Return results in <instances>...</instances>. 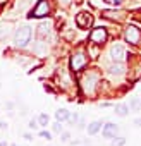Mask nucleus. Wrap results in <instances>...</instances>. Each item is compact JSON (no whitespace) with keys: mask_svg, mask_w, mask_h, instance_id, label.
<instances>
[{"mask_svg":"<svg viewBox=\"0 0 141 146\" xmlns=\"http://www.w3.org/2000/svg\"><path fill=\"white\" fill-rule=\"evenodd\" d=\"M31 36H33L31 26H28V24L19 26V28L16 29V33H14V45L19 46V48H23V46H26V45L31 41Z\"/></svg>","mask_w":141,"mask_h":146,"instance_id":"f257e3e1","label":"nucleus"},{"mask_svg":"<svg viewBox=\"0 0 141 146\" xmlns=\"http://www.w3.org/2000/svg\"><path fill=\"white\" fill-rule=\"evenodd\" d=\"M48 14H50V4H48V0H40V2L33 7L29 17L40 19V17H47Z\"/></svg>","mask_w":141,"mask_h":146,"instance_id":"f03ea898","label":"nucleus"},{"mask_svg":"<svg viewBox=\"0 0 141 146\" xmlns=\"http://www.w3.org/2000/svg\"><path fill=\"white\" fill-rule=\"evenodd\" d=\"M86 64H88V58L83 53H76V55H72V58H70V67H72L74 72L83 70L86 67Z\"/></svg>","mask_w":141,"mask_h":146,"instance_id":"7ed1b4c3","label":"nucleus"},{"mask_svg":"<svg viewBox=\"0 0 141 146\" xmlns=\"http://www.w3.org/2000/svg\"><path fill=\"white\" fill-rule=\"evenodd\" d=\"M90 40H91V43H95V45L105 43V41H107V31H105V28H95V29L90 33Z\"/></svg>","mask_w":141,"mask_h":146,"instance_id":"20e7f679","label":"nucleus"},{"mask_svg":"<svg viewBox=\"0 0 141 146\" xmlns=\"http://www.w3.org/2000/svg\"><path fill=\"white\" fill-rule=\"evenodd\" d=\"M91 23H93V16H91L90 12H79V14L76 16V24H78V28H81V29H88V28L91 26Z\"/></svg>","mask_w":141,"mask_h":146,"instance_id":"39448f33","label":"nucleus"},{"mask_svg":"<svg viewBox=\"0 0 141 146\" xmlns=\"http://www.w3.org/2000/svg\"><path fill=\"white\" fill-rule=\"evenodd\" d=\"M126 40H127V43H131V45H138V43L141 41V31H139L138 28H134V26H129V28L126 29Z\"/></svg>","mask_w":141,"mask_h":146,"instance_id":"423d86ee","label":"nucleus"},{"mask_svg":"<svg viewBox=\"0 0 141 146\" xmlns=\"http://www.w3.org/2000/svg\"><path fill=\"white\" fill-rule=\"evenodd\" d=\"M119 125L117 124H112V122H107L103 127H102V136L105 137V139H112V137H115L117 134H119Z\"/></svg>","mask_w":141,"mask_h":146,"instance_id":"0eeeda50","label":"nucleus"},{"mask_svg":"<svg viewBox=\"0 0 141 146\" xmlns=\"http://www.w3.org/2000/svg\"><path fill=\"white\" fill-rule=\"evenodd\" d=\"M110 57L114 62H122L126 58V48L122 45H114L110 48Z\"/></svg>","mask_w":141,"mask_h":146,"instance_id":"6e6552de","label":"nucleus"},{"mask_svg":"<svg viewBox=\"0 0 141 146\" xmlns=\"http://www.w3.org/2000/svg\"><path fill=\"white\" fill-rule=\"evenodd\" d=\"M114 110H115V115L117 117H120V119H124V117H127L129 115V103H117V105H114Z\"/></svg>","mask_w":141,"mask_h":146,"instance_id":"1a4fd4ad","label":"nucleus"},{"mask_svg":"<svg viewBox=\"0 0 141 146\" xmlns=\"http://www.w3.org/2000/svg\"><path fill=\"white\" fill-rule=\"evenodd\" d=\"M102 120H93L91 124H88V127H86V132L90 134V136H95V134H98L100 131H102Z\"/></svg>","mask_w":141,"mask_h":146,"instance_id":"9d476101","label":"nucleus"},{"mask_svg":"<svg viewBox=\"0 0 141 146\" xmlns=\"http://www.w3.org/2000/svg\"><path fill=\"white\" fill-rule=\"evenodd\" d=\"M69 115H70V112L65 110V108H59V110L55 112V119L60 120V122H67V120H69Z\"/></svg>","mask_w":141,"mask_h":146,"instance_id":"9b49d317","label":"nucleus"},{"mask_svg":"<svg viewBox=\"0 0 141 146\" xmlns=\"http://www.w3.org/2000/svg\"><path fill=\"white\" fill-rule=\"evenodd\" d=\"M129 108H131L132 112H138V110L141 108V98H131V102H129Z\"/></svg>","mask_w":141,"mask_h":146,"instance_id":"f8f14e48","label":"nucleus"},{"mask_svg":"<svg viewBox=\"0 0 141 146\" xmlns=\"http://www.w3.org/2000/svg\"><path fill=\"white\" fill-rule=\"evenodd\" d=\"M38 124H40V127H47L50 124V117L47 113H40L38 115Z\"/></svg>","mask_w":141,"mask_h":146,"instance_id":"ddd939ff","label":"nucleus"},{"mask_svg":"<svg viewBox=\"0 0 141 146\" xmlns=\"http://www.w3.org/2000/svg\"><path fill=\"white\" fill-rule=\"evenodd\" d=\"M124 144H126V137L122 136H115L110 139V146H124Z\"/></svg>","mask_w":141,"mask_h":146,"instance_id":"4468645a","label":"nucleus"},{"mask_svg":"<svg viewBox=\"0 0 141 146\" xmlns=\"http://www.w3.org/2000/svg\"><path fill=\"white\" fill-rule=\"evenodd\" d=\"M122 72H124V67L120 62H115V65L110 67V74H122Z\"/></svg>","mask_w":141,"mask_h":146,"instance_id":"2eb2a0df","label":"nucleus"},{"mask_svg":"<svg viewBox=\"0 0 141 146\" xmlns=\"http://www.w3.org/2000/svg\"><path fill=\"white\" fill-rule=\"evenodd\" d=\"M62 131H64V127H62V122H60V120H57V122L52 124V132H53V134H60Z\"/></svg>","mask_w":141,"mask_h":146,"instance_id":"dca6fc26","label":"nucleus"},{"mask_svg":"<svg viewBox=\"0 0 141 146\" xmlns=\"http://www.w3.org/2000/svg\"><path fill=\"white\" fill-rule=\"evenodd\" d=\"M28 127H29L31 131H38V129H40V124H38V119H31V120H29V124H28Z\"/></svg>","mask_w":141,"mask_h":146,"instance_id":"f3484780","label":"nucleus"},{"mask_svg":"<svg viewBox=\"0 0 141 146\" xmlns=\"http://www.w3.org/2000/svg\"><path fill=\"white\" fill-rule=\"evenodd\" d=\"M38 136L47 139V141H52V132L50 131H38Z\"/></svg>","mask_w":141,"mask_h":146,"instance_id":"a211bd4d","label":"nucleus"},{"mask_svg":"<svg viewBox=\"0 0 141 146\" xmlns=\"http://www.w3.org/2000/svg\"><path fill=\"white\" fill-rule=\"evenodd\" d=\"M59 136H60V141H62V143H69V139H70V134L65 132V131H62Z\"/></svg>","mask_w":141,"mask_h":146,"instance_id":"6ab92c4d","label":"nucleus"},{"mask_svg":"<svg viewBox=\"0 0 141 146\" xmlns=\"http://www.w3.org/2000/svg\"><path fill=\"white\" fill-rule=\"evenodd\" d=\"M67 122H69V124H72V125H76V122H78V115H76V113H74V115L70 113V115H69V120H67Z\"/></svg>","mask_w":141,"mask_h":146,"instance_id":"aec40b11","label":"nucleus"},{"mask_svg":"<svg viewBox=\"0 0 141 146\" xmlns=\"http://www.w3.org/2000/svg\"><path fill=\"white\" fill-rule=\"evenodd\" d=\"M132 125H134V127H141V117H136V119L132 120Z\"/></svg>","mask_w":141,"mask_h":146,"instance_id":"412c9836","label":"nucleus"},{"mask_svg":"<svg viewBox=\"0 0 141 146\" xmlns=\"http://www.w3.org/2000/svg\"><path fill=\"white\" fill-rule=\"evenodd\" d=\"M24 139H28V141H33V134H31V132H24Z\"/></svg>","mask_w":141,"mask_h":146,"instance_id":"4be33fe9","label":"nucleus"},{"mask_svg":"<svg viewBox=\"0 0 141 146\" xmlns=\"http://www.w3.org/2000/svg\"><path fill=\"white\" fill-rule=\"evenodd\" d=\"M7 129V122H2L0 120V131H5Z\"/></svg>","mask_w":141,"mask_h":146,"instance_id":"5701e85b","label":"nucleus"},{"mask_svg":"<svg viewBox=\"0 0 141 146\" xmlns=\"http://www.w3.org/2000/svg\"><path fill=\"white\" fill-rule=\"evenodd\" d=\"M110 4H115V5H120L122 0H110Z\"/></svg>","mask_w":141,"mask_h":146,"instance_id":"b1692460","label":"nucleus"},{"mask_svg":"<svg viewBox=\"0 0 141 146\" xmlns=\"http://www.w3.org/2000/svg\"><path fill=\"white\" fill-rule=\"evenodd\" d=\"M0 146H7V143H5V141H2V143H0Z\"/></svg>","mask_w":141,"mask_h":146,"instance_id":"393cba45","label":"nucleus"},{"mask_svg":"<svg viewBox=\"0 0 141 146\" xmlns=\"http://www.w3.org/2000/svg\"><path fill=\"white\" fill-rule=\"evenodd\" d=\"M62 2H64V4H69V0H62Z\"/></svg>","mask_w":141,"mask_h":146,"instance_id":"a878e982","label":"nucleus"},{"mask_svg":"<svg viewBox=\"0 0 141 146\" xmlns=\"http://www.w3.org/2000/svg\"><path fill=\"white\" fill-rule=\"evenodd\" d=\"M14 146H17V144H14Z\"/></svg>","mask_w":141,"mask_h":146,"instance_id":"bb28decb","label":"nucleus"}]
</instances>
